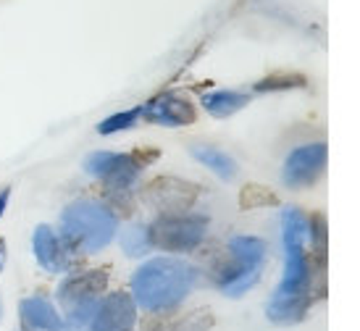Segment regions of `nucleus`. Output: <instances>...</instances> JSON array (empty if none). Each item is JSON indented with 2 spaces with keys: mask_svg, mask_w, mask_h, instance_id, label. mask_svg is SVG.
Instances as JSON below:
<instances>
[{
  "mask_svg": "<svg viewBox=\"0 0 360 331\" xmlns=\"http://www.w3.org/2000/svg\"><path fill=\"white\" fill-rule=\"evenodd\" d=\"M313 237V223L305 219V213L297 208L281 211V240L284 247H305Z\"/></svg>",
  "mask_w": 360,
  "mask_h": 331,
  "instance_id": "4468645a",
  "label": "nucleus"
},
{
  "mask_svg": "<svg viewBox=\"0 0 360 331\" xmlns=\"http://www.w3.org/2000/svg\"><path fill=\"white\" fill-rule=\"evenodd\" d=\"M6 258H8V247H6V240H0V271L6 268Z\"/></svg>",
  "mask_w": 360,
  "mask_h": 331,
  "instance_id": "5701e85b",
  "label": "nucleus"
},
{
  "mask_svg": "<svg viewBox=\"0 0 360 331\" xmlns=\"http://www.w3.org/2000/svg\"><path fill=\"white\" fill-rule=\"evenodd\" d=\"M240 205L245 211H250V208H269V205H279V197L269 187H263V184H248L240 192Z\"/></svg>",
  "mask_w": 360,
  "mask_h": 331,
  "instance_id": "f3484780",
  "label": "nucleus"
},
{
  "mask_svg": "<svg viewBox=\"0 0 360 331\" xmlns=\"http://www.w3.org/2000/svg\"><path fill=\"white\" fill-rule=\"evenodd\" d=\"M326 155H329L326 142H313V145L295 148L290 152V158L284 161V184L295 187V190L313 184L326 169Z\"/></svg>",
  "mask_w": 360,
  "mask_h": 331,
  "instance_id": "423d86ee",
  "label": "nucleus"
},
{
  "mask_svg": "<svg viewBox=\"0 0 360 331\" xmlns=\"http://www.w3.org/2000/svg\"><path fill=\"white\" fill-rule=\"evenodd\" d=\"M0 311H3V308H0Z\"/></svg>",
  "mask_w": 360,
  "mask_h": 331,
  "instance_id": "393cba45",
  "label": "nucleus"
},
{
  "mask_svg": "<svg viewBox=\"0 0 360 331\" xmlns=\"http://www.w3.org/2000/svg\"><path fill=\"white\" fill-rule=\"evenodd\" d=\"M140 108L145 119L150 124H160V126H187V124H195V119H198L195 105L181 95H158L148 105H140Z\"/></svg>",
  "mask_w": 360,
  "mask_h": 331,
  "instance_id": "1a4fd4ad",
  "label": "nucleus"
},
{
  "mask_svg": "<svg viewBox=\"0 0 360 331\" xmlns=\"http://www.w3.org/2000/svg\"><path fill=\"white\" fill-rule=\"evenodd\" d=\"M305 84V77L302 74H292V71H276V74H269L266 79H260L255 84V92H276V90H297Z\"/></svg>",
  "mask_w": 360,
  "mask_h": 331,
  "instance_id": "a211bd4d",
  "label": "nucleus"
},
{
  "mask_svg": "<svg viewBox=\"0 0 360 331\" xmlns=\"http://www.w3.org/2000/svg\"><path fill=\"white\" fill-rule=\"evenodd\" d=\"M32 247H34L37 263H40L45 271L63 273L71 268V258H69V250H66V242L60 240L51 226L42 223V226L34 229V234H32Z\"/></svg>",
  "mask_w": 360,
  "mask_h": 331,
  "instance_id": "9b49d317",
  "label": "nucleus"
},
{
  "mask_svg": "<svg viewBox=\"0 0 360 331\" xmlns=\"http://www.w3.org/2000/svg\"><path fill=\"white\" fill-rule=\"evenodd\" d=\"M121 247L129 258H142L145 252L150 250V242H148V229L134 223L129 229L121 234Z\"/></svg>",
  "mask_w": 360,
  "mask_h": 331,
  "instance_id": "6ab92c4d",
  "label": "nucleus"
},
{
  "mask_svg": "<svg viewBox=\"0 0 360 331\" xmlns=\"http://www.w3.org/2000/svg\"><path fill=\"white\" fill-rule=\"evenodd\" d=\"M287 263L279 287L271 294V302L266 308L274 323H297L305 318L310 302V263L305 255V247H284Z\"/></svg>",
  "mask_w": 360,
  "mask_h": 331,
  "instance_id": "f03ea898",
  "label": "nucleus"
},
{
  "mask_svg": "<svg viewBox=\"0 0 360 331\" xmlns=\"http://www.w3.org/2000/svg\"><path fill=\"white\" fill-rule=\"evenodd\" d=\"M137 323V302L127 292H113L98 302L90 331H131Z\"/></svg>",
  "mask_w": 360,
  "mask_h": 331,
  "instance_id": "0eeeda50",
  "label": "nucleus"
},
{
  "mask_svg": "<svg viewBox=\"0 0 360 331\" xmlns=\"http://www.w3.org/2000/svg\"><path fill=\"white\" fill-rule=\"evenodd\" d=\"M208 234V219L195 213H160L148 226V242L166 252L195 250Z\"/></svg>",
  "mask_w": 360,
  "mask_h": 331,
  "instance_id": "20e7f679",
  "label": "nucleus"
},
{
  "mask_svg": "<svg viewBox=\"0 0 360 331\" xmlns=\"http://www.w3.org/2000/svg\"><path fill=\"white\" fill-rule=\"evenodd\" d=\"M8 197H11V190L6 187V190L0 192V219H3V213H6V208H8Z\"/></svg>",
  "mask_w": 360,
  "mask_h": 331,
  "instance_id": "4be33fe9",
  "label": "nucleus"
},
{
  "mask_svg": "<svg viewBox=\"0 0 360 331\" xmlns=\"http://www.w3.org/2000/svg\"><path fill=\"white\" fill-rule=\"evenodd\" d=\"M140 116H142V108H129V110H121V113H113V116H108V119H103L98 124V131H101L103 137H108V134H116V131L131 129Z\"/></svg>",
  "mask_w": 360,
  "mask_h": 331,
  "instance_id": "aec40b11",
  "label": "nucleus"
},
{
  "mask_svg": "<svg viewBox=\"0 0 360 331\" xmlns=\"http://www.w3.org/2000/svg\"><path fill=\"white\" fill-rule=\"evenodd\" d=\"M60 226L69 245H77L84 252H98L116 237L119 221L101 202L77 200L60 213Z\"/></svg>",
  "mask_w": 360,
  "mask_h": 331,
  "instance_id": "7ed1b4c3",
  "label": "nucleus"
},
{
  "mask_svg": "<svg viewBox=\"0 0 360 331\" xmlns=\"http://www.w3.org/2000/svg\"><path fill=\"white\" fill-rule=\"evenodd\" d=\"M229 255H234L245 266L260 268L263 255H266V245L258 237H245V234H240V237H231L229 240Z\"/></svg>",
  "mask_w": 360,
  "mask_h": 331,
  "instance_id": "dca6fc26",
  "label": "nucleus"
},
{
  "mask_svg": "<svg viewBox=\"0 0 360 331\" xmlns=\"http://www.w3.org/2000/svg\"><path fill=\"white\" fill-rule=\"evenodd\" d=\"M200 103L210 116L226 119V116L245 108V105L250 103V95H248V92H237V90H213V92H205L200 98Z\"/></svg>",
  "mask_w": 360,
  "mask_h": 331,
  "instance_id": "ddd939ff",
  "label": "nucleus"
},
{
  "mask_svg": "<svg viewBox=\"0 0 360 331\" xmlns=\"http://www.w3.org/2000/svg\"><path fill=\"white\" fill-rule=\"evenodd\" d=\"M192 158L195 161H200L202 166H208L216 176L221 179H234V174H237V163L231 155H226L224 150H216V148H210V145H195L192 148Z\"/></svg>",
  "mask_w": 360,
  "mask_h": 331,
  "instance_id": "2eb2a0df",
  "label": "nucleus"
},
{
  "mask_svg": "<svg viewBox=\"0 0 360 331\" xmlns=\"http://www.w3.org/2000/svg\"><path fill=\"white\" fill-rule=\"evenodd\" d=\"M195 287V268L179 258H153L131 276L134 302L145 311H171Z\"/></svg>",
  "mask_w": 360,
  "mask_h": 331,
  "instance_id": "f257e3e1",
  "label": "nucleus"
},
{
  "mask_svg": "<svg viewBox=\"0 0 360 331\" xmlns=\"http://www.w3.org/2000/svg\"><path fill=\"white\" fill-rule=\"evenodd\" d=\"M160 152L153 148V150H145V152H108V150H101V152H92L84 158V171L92 174V176H98L108 184L110 190L116 192H127L134 184V181L140 179L142 169L153 163L158 158Z\"/></svg>",
  "mask_w": 360,
  "mask_h": 331,
  "instance_id": "39448f33",
  "label": "nucleus"
},
{
  "mask_svg": "<svg viewBox=\"0 0 360 331\" xmlns=\"http://www.w3.org/2000/svg\"><path fill=\"white\" fill-rule=\"evenodd\" d=\"M213 323H216V318L208 311H200V313H192V316H184L181 321L169 326V331H210Z\"/></svg>",
  "mask_w": 360,
  "mask_h": 331,
  "instance_id": "412c9836",
  "label": "nucleus"
},
{
  "mask_svg": "<svg viewBox=\"0 0 360 331\" xmlns=\"http://www.w3.org/2000/svg\"><path fill=\"white\" fill-rule=\"evenodd\" d=\"M19 313H21V323H24V329L63 331V321H60L58 311H56L45 297H30V300H21Z\"/></svg>",
  "mask_w": 360,
  "mask_h": 331,
  "instance_id": "f8f14e48",
  "label": "nucleus"
},
{
  "mask_svg": "<svg viewBox=\"0 0 360 331\" xmlns=\"http://www.w3.org/2000/svg\"><path fill=\"white\" fill-rule=\"evenodd\" d=\"M108 287V276L105 271H84V273H74V276H66V279L58 284V302L71 311L82 302L98 300V294H103Z\"/></svg>",
  "mask_w": 360,
  "mask_h": 331,
  "instance_id": "9d476101",
  "label": "nucleus"
},
{
  "mask_svg": "<svg viewBox=\"0 0 360 331\" xmlns=\"http://www.w3.org/2000/svg\"><path fill=\"white\" fill-rule=\"evenodd\" d=\"M198 187L176 176H160L148 187V197L160 213H184L198 200Z\"/></svg>",
  "mask_w": 360,
  "mask_h": 331,
  "instance_id": "6e6552de",
  "label": "nucleus"
},
{
  "mask_svg": "<svg viewBox=\"0 0 360 331\" xmlns=\"http://www.w3.org/2000/svg\"><path fill=\"white\" fill-rule=\"evenodd\" d=\"M24 331H32V329H24Z\"/></svg>",
  "mask_w": 360,
  "mask_h": 331,
  "instance_id": "b1692460",
  "label": "nucleus"
}]
</instances>
